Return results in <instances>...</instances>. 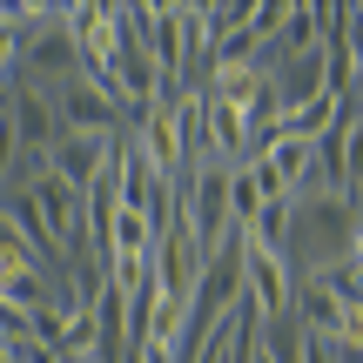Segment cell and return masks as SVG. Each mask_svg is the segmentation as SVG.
<instances>
[{"label":"cell","instance_id":"8992f818","mask_svg":"<svg viewBox=\"0 0 363 363\" xmlns=\"http://www.w3.org/2000/svg\"><path fill=\"white\" fill-rule=\"evenodd\" d=\"M108 148H115V142H94V135H54V148H48L40 169H48L54 182H67L74 195H88L94 175L108 169Z\"/></svg>","mask_w":363,"mask_h":363},{"label":"cell","instance_id":"ba28073f","mask_svg":"<svg viewBox=\"0 0 363 363\" xmlns=\"http://www.w3.org/2000/svg\"><path fill=\"white\" fill-rule=\"evenodd\" d=\"M323 296H337L343 310L363 303V256H316V276H310Z\"/></svg>","mask_w":363,"mask_h":363},{"label":"cell","instance_id":"52a82bcc","mask_svg":"<svg viewBox=\"0 0 363 363\" xmlns=\"http://www.w3.org/2000/svg\"><path fill=\"white\" fill-rule=\"evenodd\" d=\"M350 108H357V101H343V94H316V101L296 108V115H276L262 135H269V142H303V148H316L343 115H350Z\"/></svg>","mask_w":363,"mask_h":363},{"label":"cell","instance_id":"30bf717a","mask_svg":"<svg viewBox=\"0 0 363 363\" xmlns=\"http://www.w3.org/2000/svg\"><path fill=\"white\" fill-rule=\"evenodd\" d=\"M7 363H61V357H54L48 343H34V337H13L7 343Z\"/></svg>","mask_w":363,"mask_h":363},{"label":"cell","instance_id":"6da1fadb","mask_svg":"<svg viewBox=\"0 0 363 363\" xmlns=\"http://www.w3.org/2000/svg\"><path fill=\"white\" fill-rule=\"evenodd\" d=\"M54 101V128L61 135H94V142H115V128H121V108L108 101L94 81H61V94H48Z\"/></svg>","mask_w":363,"mask_h":363},{"label":"cell","instance_id":"5b68a950","mask_svg":"<svg viewBox=\"0 0 363 363\" xmlns=\"http://www.w3.org/2000/svg\"><path fill=\"white\" fill-rule=\"evenodd\" d=\"M289 296H296V283H289V262L269 256V249H242V303L256 310V323L289 316Z\"/></svg>","mask_w":363,"mask_h":363},{"label":"cell","instance_id":"3957f363","mask_svg":"<svg viewBox=\"0 0 363 363\" xmlns=\"http://www.w3.org/2000/svg\"><path fill=\"white\" fill-rule=\"evenodd\" d=\"M21 67H27V81H34L40 94L74 81V40H67V27H61V7H48L40 34H21Z\"/></svg>","mask_w":363,"mask_h":363},{"label":"cell","instance_id":"9c48e42d","mask_svg":"<svg viewBox=\"0 0 363 363\" xmlns=\"http://www.w3.org/2000/svg\"><path fill=\"white\" fill-rule=\"evenodd\" d=\"M13 67H21V21H13V7H0V88Z\"/></svg>","mask_w":363,"mask_h":363},{"label":"cell","instance_id":"8fae6325","mask_svg":"<svg viewBox=\"0 0 363 363\" xmlns=\"http://www.w3.org/2000/svg\"><path fill=\"white\" fill-rule=\"evenodd\" d=\"M7 101H13V88H0V128H7Z\"/></svg>","mask_w":363,"mask_h":363},{"label":"cell","instance_id":"7a4b0ae2","mask_svg":"<svg viewBox=\"0 0 363 363\" xmlns=\"http://www.w3.org/2000/svg\"><path fill=\"white\" fill-rule=\"evenodd\" d=\"M27 202H34V216H40V229H48V242H54V256L61 249H81L88 242V222H81V195L67 189V182H54L48 169L40 175H27Z\"/></svg>","mask_w":363,"mask_h":363},{"label":"cell","instance_id":"277c9868","mask_svg":"<svg viewBox=\"0 0 363 363\" xmlns=\"http://www.w3.org/2000/svg\"><path fill=\"white\" fill-rule=\"evenodd\" d=\"M7 128H13V148H21V169L27 175H40V162H48V148H54V101L40 88H13V101H7Z\"/></svg>","mask_w":363,"mask_h":363}]
</instances>
